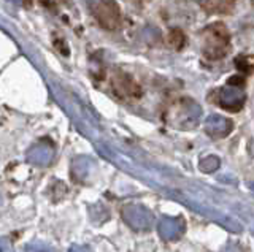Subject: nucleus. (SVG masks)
<instances>
[{"instance_id": "obj_14", "label": "nucleus", "mask_w": 254, "mask_h": 252, "mask_svg": "<svg viewBox=\"0 0 254 252\" xmlns=\"http://www.w3.org/2000/svg\"><path fill=\"white\" fill-rule=\"evenodd\" d=\"M198 168H200L203 173H213L219 168V159L216 155H206L198 162Z\"/></svg>"}, {"instance_id": "obj_1", "label": "nucleus", "mask_w": 254, "mask_h": 252, "mask_svg": "<svg viewBox=\"0 0 254 252\" xmlns=\"http://www.w3.org/2000/svg\"><path fill=\"white\" fill-rule=\"evenodd\" d=\"M230 34L226 24L214 22L202 32V54L208 60H221L229 52Z\"/></svg>"}, {"instance_id": "obj_18", "label": "nucleus", "mask_w": 254, "mask_h": 252, "mask_svg": "<svg viewBox=\"0 0 254 252\" xmlns=\"http://www.w3.org/2000/svg\"><path fill=\"white\" fill-rule=\"evenodd\" d=\"M0 252H13L11 243L6 238H0Z\"/></svg>"}, {"instance_id": "obj_6", "label": "nucleus", "mask_w": 254, "mask_h": 252, "mask_svg": "<svg viewBox=\"0 0 254 252\" xmlns=\"http://www.w3.org/2000/svg\"><path fill=\"white\" fill-rule=\"evenodd\" d=\"M186 230V222L183 217H169L165 216L159 220L157 233L164 241H177Z\"/></svg>"}, {"instance_id": "obj_17", "label": "nucleus", "mask_w": 254, "mask_h": 252, "mask_svg": "<svg viewBox=\"0 0 254 252\" xmlns=\"http://www.w3.org/2000/svg\"><path fill=\"white\" fill-rule=\"evenodd\" d=\"M67 252H94L87 244H71Z\"/></svg>"}, {"instance_id": "obj_4", "label": "nucleus", "mask_w": 254, "mask_h": 252, "mask_svg": "<svg viewBox=\"0 0 254 252\" xmlns=\"http://www.w3.org/2000/svg\"><path fill=\"white\" fill-rule=\"evenodd\" d=\"M94 16L99 24L107 30H116L121 26L123 14L119 10V5L115 0H97L94 5Z\"/></svg>"}, {"instance_id": "obj_11", "label": "nucleus", "mask_w": 254, "mask_h": 252, "mask_svg": "<svg viewBox=\"0 0 254 252\" xmlns=\"http://www.w3.org/2000/svg\"><path fill=\"white\" fill-rule=\"evenodd\" d=\"M235 0H205L203 10L211 14H227L234 10Z\"/></svg>"}, {"instance_id": "obj_10", "label": "nucleus", "mask_w": 254, "mask_h": 252, "mask_svg": "<svg viewBox=\"0 0 254 252\" xmlns=\"http://www.w3.org/2000/svg\"><path fill=\"white\" fill-rule=\"evenodd\" d=\"M95 168V162L86 155L75 157L71 162V175L76 181H86L92 175V170Z\"/></svg>"}, {"instance_id": "obj_9", "label": "nucleus", "mask_w": 254, "mask_h": 252, "mask_svg": "<svg viewBox=\"0 0 254 252\" xmlns=\"http://www.w3.org/2000/svg\"><path fill=\"white\" fill-rule=\"evenodd\" d=\"M113 89L118 97L121 99H140L141 89L129 75L119 73L113 80Z\"/></svg>"}, {"instance_id": "obj_12", "label": "nucleus", "mask_w": 254, "mask_h": 252, "mask_svg": "<svg viewBox=\"0 0 254 252\" xmlns=\"http://www.w3.org/2000/svg\"><path fill=\"white\" fill-rule=\"evenodd\" d=\"M19 252H56V249H54V246H51L50 243L35 240V241H30L27 244H24Z\"/></svg>"}, {"instance_id": "obj_7", "label": "nucleus", "mask_w": 254, "mask_h": 252, "mask_svg": "<svg viewBox=\"0 0 254 252\" xmlns=\"http://www.w3.org/2000/svg\"><path fill=\"white\" fill-rule=\"evenodd\" d=\"M26 159L35 167H48L54 160V146L51 143H46V141L37 143L27 151Z\"/></svg>"}, {"instance_id": "obj_19", "label": "nucleus", "mask_w": 254, "mask_h": 252, "mask_svg": "<svg viewBox=\"0 0 254 252\" xmlns=\"http://www.w3.org/2000/svg\"><path fill=\"white\" fill-rule=\"evenodd\" d=\"M195 2H205V0H195Z\"/></svg>"}, {"instance_id": "obj_3", "label": "nucleus", "mask_w": 254, "mask_h": 252, "mask_svg": "<svg viewBox=\"0 0 254 252\" xmlns=\"http://www.w3.org/2000/svg\"><path fill=\"white\" fill-rule=\"evenodd\" d=\"M121 214H123L124 222L137 232L149 230L154 224L153 212H151L146 206H143V204H138V203L126 204L121 211Z\"/></svg>"}, {"instance_id": "obj_5", "label": "nucleus", "mask_w": 254, "mask_h": 252, "mask_svg": "<svg viewBox=\"0 0 254 252\" xmlns=\"http://www.w3.org/2000/svg\"><path fill=\"white\" fill-rule=\"evenodd\" d=\"M218 103L221 108L227 109L230 113H237L240 111L245 105V94L242 89L232 88V86H224V88L216 89L213 94H210V101Z\"/></svg>"}, {"instance_id": "obj_8", "label": "nucleus", "mask_w": 254, "mask_h": 252, "mask_svg": "<svg viewBox=\"0 0 254 252\" xmlns=\"http://www.w3.org/2000/svg\"><path fill=\"white\" fill-rule=\"evenodd\" d=\"M234 129V124L227 117L221 114H211L205 121V132L211 138H224Z\"/></svg>"}, {"instance_id": "obj_2", "label": "nucleus", "mask_w": 254, "mask_h": 252, "mask_svg": "<svg viewBox=\"0 0 254 252\" xmlns=\"http://www.w3.org/2000/svg\"><path fill=\"white\" fill-rule=\"evenodd\" d=\"M169 113L172 114L170 117L172 125L181 130H190L197 127L198 121H200L202 108L195 100L189 97H181L180 100L175 101Z\"/></svg>"}, {"instance_id": "obj_16", "label": "nucleus", "mask_w": 254, "mask_h": 252, "mask_svg": "<svg viewBox=\"0 0 254 252\" xmlns=\"http://www.w3.org/2000/svg\"><path fill=\"white\" fill-rule=\"evenodd\" d=\"M245 78L240 76V75H234V76H230L229 80H227V86H232V88H238V89H242L245 88Z\"/></svg>"}, {"instance_id": "obj_15", "label": "nucleus", "mask_w": 254, "mask_h": 252, "mask_svg": "<svg viewBox=\"0 0 254 252\" xmlns=\"http://www.w3.org/2000/svg\"><path fill=\"white\" fill-rule=\"evenodd\" d=\"M169 42L172 45V48L175 50H181L183 46L186 45V35L183 34L181 29H173L170 35H169Z\"/></svg>"}, {"instance_id": "obj_13", "label": "nucleus", "mask_w": 254, "mask_h": 252, "mask_svg": "<svg viewBox=\"0 0 254 252\" xmlns=\"http://www.w3.org/2000/svg\"><path fill=\"white\" fill-rule=\"evenodd\" d=\"M235 68L243 75H250L254 70V56H238L235 59Z\"/></svg>"}]
</instances>
